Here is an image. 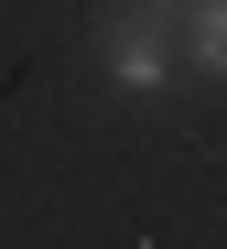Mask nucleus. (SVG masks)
Segmentation results:
<instances>
[{
	"label": "nucleus",
	"mask_w": 227,
	"mask_h": 249,
	"mask_svg": "<svg viewBox=\"0 0 227 249\" xmlns=\"http://www.w3.org/2000/svg\"><path fill=\"white\" fill-rule=\"evenodd\" d=\"M108 76H119V87H162V76H173L162 11H152V22H119V33H108Z\"/></svg>",
	"instance_id": "obj_1"
},
{
	"label": "nucleus",
	"mask_w": 227,
	"mask_h": 249,
	"mask_svg": "<svg viewBox=\"0 0 227 249\" xmlns=\"http://www.w3.org/2000/svg\"><path fill=\"white\" fill-rule=\"evenodd\" d=\"M184 65H206V76H227V0H195L184 11V44H173Z\"/></svg>",
	"instance_id": "obj_2"
},
{
	"label": "nucleus",
	"mask_w": 227,
	"mask_h": 249,
	"mask_svg": "<svg viewBox=\"0 0 227 249\" xmlns=\"http://www.w3.org/2000/svg\"><path fill=\"white\" fill-rule=\"evenodd\" d=\"M152 11H195V0H152Z\"/></svg>",
	"instance_id": "obj_3"
}]
</instances>
